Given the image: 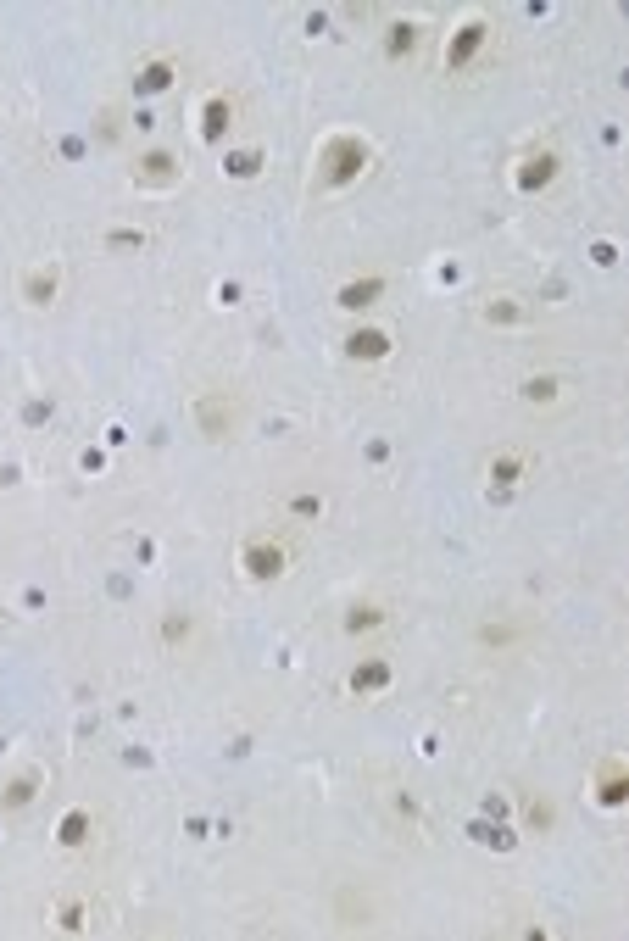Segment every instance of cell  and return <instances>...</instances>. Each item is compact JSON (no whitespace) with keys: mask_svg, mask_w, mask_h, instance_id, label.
Here are the masks:
<instances>
[{"mask_svg":"<svg viewBox=\"0 0 629 941\" xmlns=\"http://www.w3.org/2000/svg\"><path fill=\"white\" fill-rule=\"evenodd\" d=\"M368 162H373V145L362 140V134H334L318 151V190H346V184H357L362 173H368Z\"/></svg>","mask_w":629,"mask_h":941,"instance_id":"1","label":"cell"},{"mask_svg":"<svg viewBox=\"0 0 629 941\" xmlns=\"http://www.w3.org/2000/svg\"><path fill=\"white\" fill-rule=\"evenodd\" d=\"M290 557H296V546L284 541V535H251V541L240 546L245 580H257V585H268V580H279V574H290Z\"/></svg>","mask_w":629,"mask_h":941,"instance_id":"2","label":"cell"},{"mask_svg":"<svg viewBox=\"0 0 629 941\" xmlns=\"http://www.w3.org/2000/svg\"><path fill=\"white\" fill-rule=\"evenodd\" d=\"M245 418V401L229 396V390H206L201 401H195V429H201L206 440H229L234 429H240Z\"/></svg>","mask_w":629,"mask_h":941,"instance_id":"3","label":"cell"},{"mask_svg":"<svg viewBox=\"0 0 629 941\" xmlns=\"http://www.w3.org/2000/svg\"><path fill=\"white\" fill-rule=\"evenodd\" d=\"M485 45H490V23H485V17H468V23L451 34V45H446V73H463V67L474 62Z\"/></svg>","mask_w":629,"mask_h":941,"instance_id":"4","label":"cell"},{"mask_svg":"<svg viewBox=\"0 0 629 941\" xmlns=\"http://www.w3.org/2000/svg\"><path fill=\"white\" fill-rule=\"evenodd\" d=\"M17 296H23L28 307H56V296H62V268H56V262H34V268L23 273V284H17Z\"/></svg>","mask_w":629,"mask_h":941,"instance_id":"5","label":"cell"},{"mask_svg":"<svg viewBox=\"0 0 629 941\" xmlns=\"http://www.w3.org/2000/svg\"><path fill=\"white\" fill-rule=\"evenodd\" d=\"M184 179V162L173 151H151V156H140V168H134V184L140 190H167V184H179Z\"/></svg>","mask_w":629,"mask_h":941,"instance_id":"6","label":"cell"},{"mask_svg":"<svg viewBox=\"0 0 629 941\" xmlns=\"http://www.w3.org/2000/svg\"><path fill=\"white\" fill-rule=\"evenodd\" d=\"M390 351H396V335H390V329L362 323V329H351V335H346V357L351 362H379V357H390Z\"/></svg>","mask_w":629,"mask_h":941,"instance_id":"7","label":"cell"},{"mask_svg":"<svg viewBox=\"0 0 629 941\" xmlns=\"http://www.w3.org/2000/svg\"><path fill=\"white\" fill-rule=\"evenodd\" d=\"M173 78H179V56H151L134 67V95H162Z\"/></svg>","mask_w":629,"mask_h":941,"instance_id":"8","label":"cell"},{"mask_svg":"<svg viewBox=\"0 0 629 941\" xmlns=\"http://www.w3.org/2000/svg\"><path fill=\"white\" fill-rule=\"evenodd\" d=\"M596 797H602V808H624V802H629V769H624V758H607L602 769H596Z\"/></svg>","mask_w":629,"mask_h":941,"instance_id":"9","label":"cell"},{"mask_svg":"<svg viewBox=\"0 0 629 941\" xmlns=\"http://www.w3.org/2000/svg\"><path fill=\"white\" fill-rule=\"evenodd\" d=\"M552 179H557V151H535V156H524V168H518V190H524V195L546 190Z\"/></svg>","mask_w":629,"mask_h":941,"instance_id":"10","label":"cell"},{"mask_svg":"<svg viewBox=\"0 0 629 941\" xmlns=\"http://www.w3.org/2000/svg\"><path fill=\"white\" fill-rule=\"evenodd\" d=\"M385 624H390V607L385 602H357V607H346L340 630H346V635H373V630H385Z\"/></svg>","mask_w":629,"mask_h":941,"instance_id":"11","label":"cell"},{"mask_svg":"<svg viewBox=\"0 0 629 941\" xmlns=\"http://www.w3.org/2000/svg\"><path fill=\"white\" fill-rule=\"evenodd\" d=\"M385 296V273H368V279H351V284H340V307L346 312H362V307H373V301Z\"/></svg>","mask_w":629,"mask_h":941,"instance_id":"12","label":"cell"},{"mask_svg":"<svg viewBox=\"0 0 629 941\" xmlns=\"http://www.w3.org/2000/svg\"><path fill=\"white\" fill-rule=\"evenodd\" d=\"M485 468H490V485H524L535 463H529V452H496Z\"/></svg>","mask_w":629,"mask_h":941,"instance_id":"13","label":"cell"},{"mask_svg":"<svg viewBox=\"0 0 629 941\" xmlns=\"http://www.w3.org/2000/svg\"><path fill=\"white\" fill-rule=\"evenodd\" d=\"M568 390H563V379L557 374H535V379H524V401L535 407V413H552L557 401H563Z\"/></svg>","mask_w":629,"mask_h":941,"instance_id":"14","label":"cell"},{"mask_svg":"<svg viewBox=\"0 0 629 941\" xmlns=\"http://www.w3.org/2000/svg\"><path fill=\"white\" fill-rule=\"evenodd\" d=\"M346 685L357 691V697H379V691L390 685V663H385V658H368V663H357Z\"/></svg>","mask_w":629,"mask_h":941,"instance_id":"15","label":"cell"},{"mask_svg":"<svg viewBox=\"0 0 629 941\" xmlns=\"http://www.w3.org/2000/svg\"><path fill=\"white\" fill-rule=\"evenodd\" d=\"M229 123H234V106L223 101V95H212V101H206V112H201V140H206V145H223Z\"/></svg>","mask_w":629,"mask_h":941,"instance_id":"16","label":"cell"},{"mask_svg":"<svg viewBox=\"0 0 629 941\" xmlns=\"http://www.w3.org/2000/svg\"><path fill=\"white\" fill-rule=\"evenodd\" d=\"M479 318L496 323V329H518V323H529V307H524V301H513V296H496V301L479 307Z\"/></svg>","mask_w":629,"mask_h":941,"instance_id":"17","label":"cell"},{"mask_svg":"<svg viewBox=\"0 0 629 941\" xmlns=\"http://www.w3.org/2000/svg\"><path fill=\"white\" fill-rule=\"evenodd\" d=\"M479 641H485V646H496V652H507V646L529 641V624H513V619H485V624H479Z\"/></svg>","mask_w":629,"mask_h":941,"instance_id":"18","label":"cell"},{"mask_svg":"<svg viewBox=\"0 0 629 941\" xmlns=\"http://www.w3.org/2000/svg\"><path fill=\"white\" fill-rule=\"evenodd\" d=\"M90 836H95V819H90V813H84V808H73V813H67V819H62V830H56V841H62L67 852H78V847H84V841H90Z\"/></svg>","mask_w":629,"mask_h":941,"instance_id":"19","label":"cell"},{"mask_svg":"<svg viewBox=\"0 0 629 941\" xmlns=\"http://www.w3.org/2000/svg\"><path fill=\"white\" fill-rule=\"evenodd\" d=\"M34 797H39V774L28 769V774H17L12 786L0 791V808H6V813H17V808H28V802H34Z\"/></svg>","mask_w":629,"mask_h":941,"instance_id":"20","label":"cell"},{"mask_svg":"<svg viewBox=\"0 0 629 941\" xmlns=\"http://www.w3.org/2000/svg\"><path fill=\"white\" fill-rule=\"evenodd\" d=\"M418 39H424V28H418V23H390L385 56H390V62H396V56H412V51H418Z\"/></svg>","mask_w":629,"mask_h":941,"instance_id":"21","label":"cell"},{"mask_svg":"<svg viewBox=\"0 0 629 941\" xmlns=\"http://www.w3.org/2000/svg\"><path fill=\"white\" fill-rule=\"evenodd\" d=\"M190 635H195V619H190V613H184V607H173V613H167V619H162V641L173 646V652H179V646L190 641Z\"/></svg>","mask_w":629,"mask_h":941,"instance_id":"22","label":"cell"},{"mask_svg":"<svg viewBox=\"0 0 629 941\" xmlns=\"http://www.w3.org/2000/svg\"><path fill=\"white\" fill-rule=\"evenodd\" d=\"M524 819H529V830H552L557 825V802L552 797H524Z\"/></svg>","mask_w":629,"mask_h":941,"instance_id":"23","label":"cell"},{"mask_svg":"<svg viewBox=\"0 0 629 941\" xmlns=\"http://www.w3.org/2000/svg\"><path fill=\"white\" fill-rule=\"evenodd\" d=\"M334 914H340V925H357V886H346V891H340V903H334ZM362 919H368V925H373V903H368V897H362Z\"/></svg>","mask_w":629,"mask_h":941,"instance_id":"24","label":"cell"},{"mask_svg":"<svg viewBox=\"0 0 629 941\" xmlns=\"http://www.w3.org/2000/svg\"><path fill=\"white\" fill-rule=\"evenodd\" d=\"M62 930H84V908L78 903H62Z\"/></svg>","mask_w":629,"mask_h":941,"instance_id":"25","label":"cell"},{"mask_svg":"<svg viewBox=\"0 0 629 941\" xmlns=\"http://www.w3.org/2000/svg\"><path fill=\"white\" fill-rule=\"evenodd\" d=\"M290 513H323V502H318V496H296V502H290Z\"/></svg>","mask_w":629,"mask_h":941,"instance_id":"26","label":"cell"},{"mask_svg":"<svg viewBox=\"0 0 629 941\" xmlns=\"http://www.w3.org/2000/svg\"><path fill=\"white\" fill-rule=\"evenodd\" d=\"M229 168H234V173H257V156L240 151V156H229Z\"/></svg>","mask_w":629,"mask_h":941,"instance_id":"27","label":"cell"}]
</instances>
